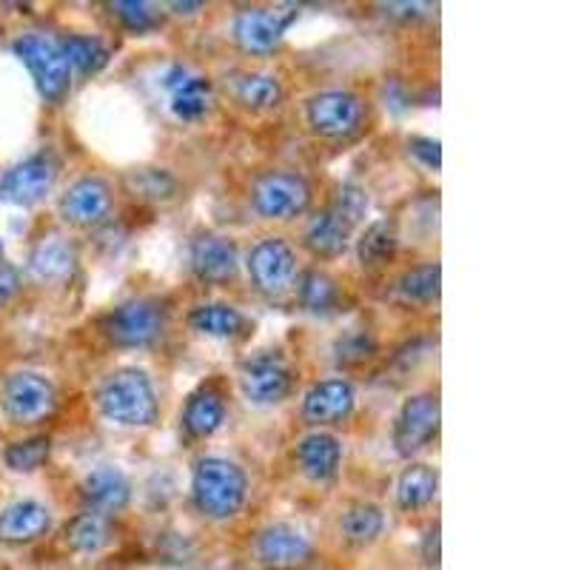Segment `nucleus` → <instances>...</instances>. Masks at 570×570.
I'll use <instances>...</instances> for the list:
<instances>
[{
    "label": "nucleus",
    "instance_id": "f257e3e1",
    "mask_svg": "<svg viewBox=\"0 0 570 570\" xmlns=\"http://www.w3.org/2000/svg\"><path fill=\"white\" fill-rule=\"evenodd\" d=\"M248 497V476L237 462L223 456H203L191 471V499L197 511L214 522H226L243 511Z\"/></svg>",
    "mask_w": 570,
    "mask_h": 570
},
{
    "label": "nucleus",
    "instance_id": "f03ea898",
    "mask_svg": "<svg viewBox=\"0 0 570 570\" xmlns=\"http://www.w3.org/2000/svg\"><path fill=\"white\" fill-rule=\"evenodd\" d=\"M100 414L109 422L126 428H149L160 416V402L149 374L140 368H117L100 383L98 394Z\"/></svg>",
    "mask_w": 570,
    "mask_h": 570
},
{
    "label": "nucleus",
    "instance_id": "7ed1b4c3",
    "mask_svg": "<svg viewBox=\"0 0 570 570\" xmlns=\"http://www.w3.org/2000/svg\"><path fill=\"white\" fill-rule=\"evenodd\" d=\"M100 331L117 348H149L166 331V308L151 297L129 299L100 320Z\"/></svg>",
    "mask_w": 570,
    "mask_h": 570
},
{
    "label": "nucleus",
    "instance_id": "20e7f679",
    "mask_svg": "<svg viewBox=\"0 0 570 570\" xmlns=\"http://www.w3.org/2000/svg\"><path fill=\"white\" fill-rule=\"evenodd\" d=\"M12 52L32 71L35 86L46 104H58L66 98L71 86V66L58 40L40 32L20 35L12 43Z\"/></svg>",
    "mask_w": 570,
    "mask_h": 570
},
{
    "label": "nucleus",
    "instance_id": "39448f33",
    "mask_svg": "<svg viewBox=\"0 0 570 570\" xmlns=\"http://www.w3.org/2000/svg\"><path fill=\"white\" fill-rule=\"evenodd\" d=\"M252 206L263 220H297L312 206V183L297 171H263L252 186Z\"/></svg>",
    "mask_w": 570,
    "mask_h": 570
},
{
    "label": "nucleus",
    "instance_id": "423d86ee",
    "mask_svg": "<svg viewBox=\"0 0 570 570\" xmlns=\"http://www.w3.org/2000/svg\"><path fill=\"white\" fill-rule=\"evenodd\" d=\"M365 117H368V109H365L363 98L348 89L317 91L305 104V120L314 135L325 137V140H348V137L360 135Z\"/></svg>",
    "mask_w": 570,
    "mask_h": 570
},
{
    "label": "nucleus",
    "instance_id": "0eeeda50",
    "mask_svg": "<svg viewBox=\"0 0 570 570\" xmlns=\"http://www.w3.org/2000/svg\"><path fill=\"white\" fill-rule=\"evenodd\" d=\"M248 277L266 297H283L297 285V254L283 237H266L248 252Z\"/></svg>",
    "mask_w": 570,
    "mask_h": 570
},
{
    "label": "nucleus",
    "instance_id": "6e6552de",
    "mask_svg": "<svg viewBox=\"0 0 570 570\" xmlns=\"http://www.w3.org/2000/svg\"><path fill=\"white\" fill-rule=\"evenodd\" d=\"M240 391L254 405H277L292 394L294 368L279 351H259V354L243 360L240 371Z\"/></svg>",
    "mask_w": 570,
    "mask_h": 570
},
{
    "label": "nucleus",
    "instance_id": "1a4fd4ad",
    "mask_svg": "<svg viewBox=\"0 0 570 570\" xmlns=\"http://www.w3.org/2000/svg\"><path fill=\"white\" fill-rule=\"evenodd\" d=\"M3 411L18 425H38V422L49 420L58 409V391L46 376L35 374V371H18L3 385Z\"/></svg>",
    "mask_w": 570,
    "mask_h": 570
},
{
    "label": "nucleus",
    "instance_id": "9d476101",
    "mask_svg": "<svg viewBox=\"0 0 570 570\" xmlns=\"http://www.w3.org/2000/svg\"><path fill=\"white\" fill-rule=\"evenodd\" d=\"M440 396L436 394H414L402 402L394 420V448L400 456L420 454L422 448L431 445L440 434Z\"/></svg>",
    "mask_w": 570,
    "mask_h": 570
},
{
    "label": "nucleus",
    "instance_id": "9b49d317",
    "mask_svg": "<svg viewBox=\"0 0 570 570\" xmlns=\"http://www.w3.org/2000/svg\"><path fill=\"white\" fill-rule=\"evenodd\" d=\"M294 20H297V9L294 7L243 9L234 18V43L248 55H272L274 49H279Z\"/></svg>",
    "mask_w": 570,
    "mask_h": 570
},
{
    "label": "nucleus",
    "instance_id": "f8f14e48",
    "mask_svg": "<svg viewBox=\"0 0 570 570\" xmlns=\"http://www.w3.org/2000/svg\"><path fill=\"white\" fill-rule=\"evenodd\" d=\"M55 180H58V163L52 155L40 151L20 160L0 177V200L12 206H35L52 191Z\"/></svg>",
    "mask_w": 570,
    "mask_h": 570
},
{
    "label": "nucleus",
    "instance_id": "ddd939ff",
    "mask_svg": "<svg viewBox=\"0 0 570 570\" xmlns=\"http://www.w3.org/2000/svg\"><path fill=\"white\" fill-rule=\"evenodd\" d=\"M111 203H115L111 200V186L104 177H80L60 197V217L69 226L98 228L109 220Z\"/></svg>",
    "mask_w": 570,
    "mask_h": 570
},
{
    "label": "nucleus",
    "instance_id": "4468645a",
    "mask_svg": "<svg viewBox=\"0 0 570 570\" xmlns=\"http://www.w3.org/2000/svg\"><path fill=\"white\" fill-rule=\"evenodd\" d=\"M254 551H257V559L266 564V568L292 570L312 562L314 544L308 542V537H305L303 531H297L294 525L274 522V525L263 528V531L257 533Z\"/></svg>",
    "mask_w": 570,
    "mask_h": 570
},
{
    "label": "nucleus",
    "instance_id": "2eb2a0df",
    "mask_svg": "<svg viewBox=\"0 0 570 570\" xmlns=\"http://www.w3.org/2000/svg\"><path fill=\"white\" fill-rule=\"evenodd\" d=\"M188 259H191V272L203 283H228L240 272V248L226 234H197Z\"/></svg>",
    "mask_w": 570,
    "mask_h": 570
},
{
    "label": "nucleus",
    "instance_id": "dca6fc26",
    "mask_svg": "<svg viewBox=\"0 0 570 570\" xmlns=\"http://www.w3.org/2000/svg\"><path fill=\"white\" fill-rule=\"evenodd\" d=\"M356 405V391L348 380L334 376V380H323L314 383L303 396V420L308 425H337L351 416Z\"/></svg>",
    "mask_w": 570,
    "mask_h": 570
},
{
    "label": "nucleus",
    "instance_id": "f3484780",
    "mask_svg": "<svg viewBox=\"0 0 570 570\" xmlns=\"http://www.w3.org/2000/svg\"><path fill=\"white\" fill-rule=\"evenodd\" d=\"M49 528H52V513L43 502H35V499H20L0 511V542H35V539L46 537Z\"/></svg>",
    "mask_w": 570,
    "mask_h": 570
},
{
    "label": "nucleus",
    "instance_id": "a211bd4d",
    "mask_svg": "<svg viewBox=\"0 0 570 570\" xmlns=\"http://www.w3.org/2000/svg\"><path fill=\"white\" fill-rule=\"evenodd\" d=\"M80 491H83L86 502H89L95 513H117L129 505L131 482L120 468L100 465L91 473H86Z\"/></svg>",
    "mask_w": 570,
    "mask_h": 570
},
{
    "label": "nucleus",
    "instance_id": "6ab92c4d",
    "mask_svg": "<svg viewBox=\"0 0 570 570\" xmlns=\"http://www.w3.org/2000/svg\"><path fill=\"white\" fill-rule=\"evenodd\" d=\"M343 462V445L334 434L314 431L297 445V465L312 482H331Z\"/></svg>",
    "mask_w": 570,
    "mask_h": 570
},
{
    "label": "nucleus",
    "instance_id": "aec40b11",
    "mask_svg": "<svg viewBox=\"0 0 570 570\" xmlns=\"http://www.w3.org/2000/svg\"><path fill=\"white\" fill-rule=\"evenodd\" d=\"M29 272L38 283H69L78 272V252L63 237H46L29 257Z\"/></svg>",
    "mask_w": 570,
    "mask_h": 570
},
{
    "label": "nucleus",
    "instance_id": "412c9836",
    "mask_svg": "<svg viewBox=\"0 0 570 570\" xmlns=\"http://www.w3.org/2000/svg\"><path fill=\"white\" fill-rule=\"evenodd\" d=\"M351 232H354V226L328 206L320 214H314L312 220H308V226H305V234H303V243L314 257L331 259V257H340V254L348 248Z\"/></svg>",
    "mask_w": 570,
    "mask_h": 570
},
{
    "label": "nucleus",
    "instance_id": "4be33fe9",
    "mask_svg": "<svg viewBox=\"0 0 570 570\" xmlns=\"http://www.w3.org/2000/svg\"><path fill=\"white\" fill-rule=\"evenodd\" d=\"M226 422V402L214 389H200L188 396L186 409H183V428L195 440H208L223 428Z\"/></svg>",
    "mask_w": 570,
    "mask_h": 570
},
{
    "label": "nucleus",
    "instance_id": "5701e85b",
    "mask_svg": "<svg viewBox=\"0 0 570 570\" xmlns=\"http://www.w3.org/2000/svg\"><path fill=\"white\" fill-rule=\"evenodd\" d=\"M188 325L206 337L232 340L246 328V317L240 314V308L228 303H200L188 314Z\"/></svg>",
    "mask_w": 570,
    "mask_h": 570
},
{
    "label": "nucleus",
    "instance_id": "b1692460",
    "mask_svg": "<svg viewBox=\"0 0 570 570\" xmlns=\"http://www.w3.org/2000/svg\"><path fill=\"white\" fill-rule=\"evenodd\" d=\"M436 488H440V473L436 468L414 462L400 473L396 480V505L402 511H420L428 508L436 499Z\"/></svg>",
    "mask_w": 570,
    "mask_h": 570
},
{
    "label": "nucleus",
    "instance_id": "393cba45",
    "mask_svg": "<svg viewBox=\"0 0 570 570\" xmlns=\"http://www.w3.org/2000/svg\"><path fill=\"white\" fill-rule=\"evenodd\" d=\"M400 248V234L391 220H374L356 240V257L363 268H383Z\"/></svg>",
    "mask_w": 570,
    "mask_h": 570
},
{
    "label": "nucleus",
    "instance_id": "a878e982",
    "mask_svg": "<svg viewBox=\"0 0 570 570\" xmlns=\"http://www.w3.org/2000/svg\"><path fill=\"white\" fill-rule=\"evenodd\" d=\"M385 528V513L383 508L374 505V502H354L348 511L340 519V531H343V539L348 544H356V548H365V544L376 542L380 533Z\"/></svg>",
    "mask_w": 570,
    "mask_h": 570
},
{
    "label": "nucleus",
    "instance_id": "bb28decb",
    "mask_svg": "<svg viewBox=\"0 0 570 570\" xmlns=\"http://www.w3.org/2000/svg\"><path fill=\"white\" fill-rule=\"evenodd\" d=\"M212 100L214 91L206 78H183L171 89V111L186 124H195L203 115H208Z\"/></svg>",
    "mask_w": 570,
    "mask_h": 570
},
{
    "label": "nucleus",
    "instance_id": "cd10ccee",
    "mask_svg": "<svg viewBox=\"0 0 570 570\" xmlns=\"http://www.w3.org/2000/svg\"><path fill=\"white\" fill-rule=\"evenodd\" d=\"M297 299L305 312L328 314L340 305V285L337 279L325 272H305L297 283Z\"/></svg>",
    "mask_w": 570,
    "mask_h": 570
},
{
    "label": "nucleus",
    "instance_id": "c85d7f7f",
    "mask_svg": "<svg viewBox=\"0 0 570 570\" xmlns=\"http://www.w3.org/2000/svg\"><path fill=\"white\" fill-rule=\"evenodd\" d=\"M440 283H442V268L440 263H425L411 272L402 274L396 279V292L405 303L414 305H431L440 299Z\"/></svg>",
    "mask_w": 570,
    "mask_h": 570
},
{
    "label": "nucleus",
    "instance_id": "c756f323",
    "mask_svg": "<svg viewBox=\"0 0 570 570\" xmlns=\"http://www.w3.org/2000/svg\"><path fill=\"white\" fill-rule=\"evenodd\" d=\"M60 49H63L71 69H78L80 75H98L100 69L109 66L106 43L98 38H89V35H69L66 40H60Z\"/></svg>",
    "mask_w": 570,
    "mask_h": 570
},
{
    "label": "nucleus",
    "instance_id": "7c9ffc66",
    "mask_svg": "<svg viewBox=\"0 0 570 570\" xmlns=\"http://www.w3.org/2000/svg\"><path fill=\"white\" fill-rule=\"evenodd\" d=\"M109 542V525L100 513H80L66 525V544L71 551L95 553Z\"/></svg>",
    "mask_w": 570,
    "mask_h": 570
},
{
    "label": "nucleus",
    "instance_id": "2f4dec72",
    "mask_svg": "<svg viewBox=\"0 0 570 570\" xmlns=\"http://www.w3.org/2000/svg\"><path fill=\"white\" fill-rule=\"evenodd\" d=\"M283 83L274 75H246L237 83V100L252 111L277 109L283 104Z\"/></svg>",
    "mask_w": 570,
    "mask_h": 570
},
{
    "label": "nucleus",
    "instance_id": "473e14b6",
    "mask_svg": "<svg viewBox=\"0 0 570 570\" xmlns=\"http://www.w3.org/2000/svg\"><path fill=\"white\" fill-rule=\"evenodd\" d=\"M49 454H52V440H49V436H29V440L12 442V445L7 448L3 460H7V465L12 468V471L32 473L49 460Z\"/></svg>",
    "mask_w": 570,
    "mask_h": 570
},
{
    "label": "nucleus",
    "instance_id": "72a5a7b5",
    "mask_svg": "<svg viewBox=\"0 0 570 570\" xmlns=\"http://www.w3.org/2000/svg\"><path fill=\"white\" fill-rule=\"evenodd\" d=\"M111 9H115L117 20H120V23L135 35L151 32V29L160 23L155 9H151L149 3H142V0H120V3H115Z\"/></svg>",
    "mask_w": 570,
    "mask_h": 570
},
{
    "label": "nucleus",
    "instance_id": "f704fd0d",
    "mask_svg": "<svg viewBox=\"0 0 570 570\" xmlns=\"http://www.w3.org/2000/svg\"><path fill=\"white\" fill-rule=\"evenodd\" d=\"M331 208L340 217H345L351 226H356L365 217V212H368V195H365V188L354 186V183H345L337 191V197H334V203H331Z\"/></svg>",
    "mask_w": 570,
    "mask_h": 570
},
{
    "label": "nucleus",
    "instance_id": "c9c22d12",
    "mask_svg": "<svg viewBox=\"0 0 570 570\" xmlns=\"http://www.w3.org/2000/svg\"><path fill=\"white\" fill-rule=\"evenodd\" d=\"M334 351H337L340 363L356 365V363H365V360L374 354L376 343L371 334H365V331H354V334H345V337H340L337 345H334Z\"/></svg>",
    "mask_w": 570,
    "mask_h": 570
},
{
    "label": "nucleus",
    "instance_id": "e433bc0d",
    "mask_svg": "<svg viewBox=\"0 0 570 570\" xmlns=\"http://www.w3.org/2000/svg\"><path fill=\"white\" fill-rule=\"evenodd\" d=\"M409 149H411V155L420 157V160L425 163L428 169H440L442 166L440 140H431V137H411Z\"/></svg>",
    "mask_w": 570,
    "mask_h": 570
},
{
    "label": "nucleus",
    "instance_id": "4c0bfd02",
    "mask_svg": "<svg viewBox=\"0 0 570 570\" xmlns=\"http://www.w3.org/2000/svg\"><path fill=\"white\" fill-rule=\"evenodd\" d=\"M422 559L428 564L440 562V525L428 528L425 539H422Z\"/></svg>",
    "mask_w": 570,
    "mask_h": 570
},
{
    "label": "nucleus",
    "instance_id": "58836bf2",
    "mask_svg": "<svg viewBox=\"0 0 570 570\" xmlns=\"http://www.w3.org/2000/svg\"><path fill=\"white\" fill-rule=\"evenodd\" d=\"M18 272L9 266H0V303H7L14 292H18Z\"/></svg>",
    "mask_w": 570,
    "mask_h": 570
},
{
    "label": "nucleus",
    "instance_id": "ea45409f",
    "mask_svg": "<svg viewBox=\"0 0 570 570\" xmlns=\"http://www.w3.org/2000/svg\"><path fill=\"white\" fill-rule=\"evenodd\" d=\"M171 9H175L177 14H191L195 9H203V3H171Z\"/></svg>",
    "mask_w": 570,
    "mask_h": 570
}]
</instances>
